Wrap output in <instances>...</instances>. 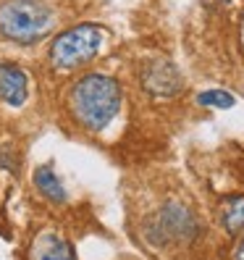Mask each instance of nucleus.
<instances>
[{
  "label": "nucleus",
  "instance_id": "f257e3e1",
  "mask_svg": "<svg viewBox=\"0 0 244 260\" xmlns=\"http://www.w3.org/2000/svg\"><path fill=\"white\" fill-rule=\"evenodd\" d=\"M68 108L79 126L102 132L121 108V84L105 74H84L71 84Z\"/></svg>",
  "mask_w": 244,
  "mask_h": 260
},
{
  "label": "nucleus",
  "instance_id": "f03ea898",
  "mask_svg": "<svg viewBox=\"0 0 244 260\" xmlns=\"http://www.w3.org/2000/svg\"><path fill=\"white\" fill-rule=\"evenodd\" d=\"M55 26L48 0H6L0 3V35L16 45H34Z\"/></svg>",
  "mask_w": 244,
  "mask_h": 260
},
{
  "label": "nucleus",
  "instance_id": "7ed1b4c3",
  "mask_svg": "<svg viewBox=\"0 0 244 260\" xmlns=\"http://www.w3.org/2000/svg\"><path fill=\"white\" fill-rule=\"evenodd\" d=\"M200 234V218L189 205L165 203L155 216L145 223V239L152 247H171V244H192Z\"/></svg>",
  "mask_w": 244,
  "mask_h": 260
},
{
  "label": "nucleus",
  "instance_id": "20e7f679",
  "mask_svg": "<svg viewBox=\"0 0 244 260\" xmlns=\"http://www.w3.org/2000/svg\"><path fill=\"white\" fill-rule=\"evenodd\" d=\"M102 45V29L95 24H79L58 35L50 45V63L58 71H74L89 63Z\"/></svg>",
  "mask_w": 244,
  "mask_h": 260
},
{
  "label": "nucleus",
  "instance_id": "39448f33",
  "mask_svg": "<svg viewBox=\"0 0 244 260\" xmlns=\"http://www.w3.org/2000/svg\"><path fill=\"white\" fill-rule=\"evenodd\" d=\"M142 87L155 98H176L184 89V79L171 60L152 58L142 69Z\"/></svg>",
  "mask_w": 244,
  "mask_h": 260
},
{
  "label": "nucleus",
  "instance_id": "423d86ee",
  "mask_svg": "<svg viewBox=\"0 0 244 260\" xmlns=\"http://www.w3.org/2000/svg\"><path fill=\"white\" fill-rule=\"evenodd\" d=\"M29 95V76L13 63L0 60V103L8 105H24Z\"/></svg>",
  "mask_w": 244,
  "mask_h": 260
},
{
  "label": "nucleus",
  "instance_id": "0eeeda50",
  "mask_svg": "<svg viewBox=\"0 0 244 260\" xmlns=\"http://www.w3.org/2000/svg\"><path fill=\"white\" fill-rule=\"evenodd\" d=\"M29 260H76V255L66 239H60L53 232H45L34 239L32 250H29Z\"/></svg>",
  "mask_w": 244,
  "mask_h": 260
},
{
  "label": "nucleus",
  "instance_id": "6e6552de",
  "mask_svg": "<svg viewBox=\"0 0 244 260\" xmlns=\"http://www.w3.org/2000/svg\"><path fill=\"white\" fill-rule=\"evenodd\" d=\"M221 226L231 237L244 234V194H231L221 203Z\"/></svg>",
  "mask_w": 244,
  "mask_h": 260
},
{
  "label": "nucleus",
  "instance_id": "1a4fd4ad",
  "mask_svg": "<svg viewBox=\"0 0 244 260\" xmlns=\"http://www.w3.org/2000/svg\"><path fill=\"white\" fill-rule=\"evenodd\" d=\"M34 187L40 189L42 197H48L50 203H66V189L60 184V179L55 176V168L53 166H40L34 171Z\"/></svg>",
  "mask_w": 244,
  "mask_h": 260
},
{
  "label": "nucleus",
  "instance_id": "9d476101",
  "mask_svg": "<svg viewBox=\"0 0 244 260\" xmlns=\"http://www.w3.org/2000/svg\"><path fill=\"white\" fill-rule=\"evenodd\" d=\"M197 103L202 108H234L236 98L231 92H226V89H207V92L197 95Z\"/></svg>",
  "mask_w": 244,
  "mask_h": 260
},
{
  "label": "nucleus",
  "instance_id": "9b49d317",
  "mask_svg": "<svg viewBox=\"0 0 244 260\" xmlns=\"http://www.w3.org/2000/svg\"><path fill=\"white\" fill-rule=\"evenodd\" d=\"M236 260H244V239L239 242V247H236Z\"/></svg>",
  "mask_w": 244,
  "mask_h": 260
}]
</instances>
